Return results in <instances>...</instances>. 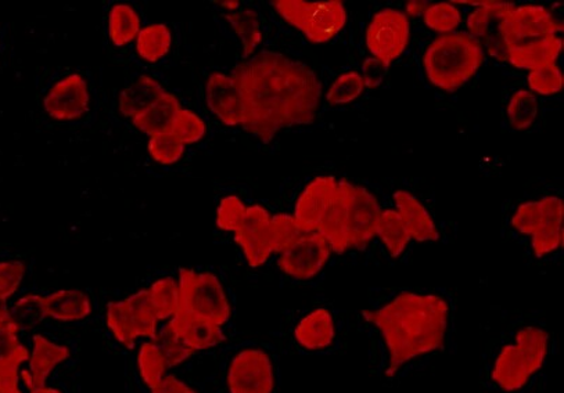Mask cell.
<instances>
[{
    "label": "cell",
    "instance_id": "f1b7e54d",
    "mask_svg": "<svg viewBox=\"0 0 564 393\" xmlns=\"http://www.w3.org/2000/svg\"><path fill=\"white\" fill-rule=\"evenodd\" d=\"M171 45V31L164 24L148 25L137 37L138 55L149 63H158L169 55Z\"/></svg>",
    "mask_w": 564,
    "mask_h": 393
},
{
    "label": "cell",
    "instance_id": "b9f144b4",
    "mask_svg": "<svg viewBox=\"0 0 564 393\" xmlns=\"http://www.w3.org/2000/svg\"><path fill=\"white\" fill-rule=\"evenodd\" d=\"M247 207L238 196L223 198L217 209V226L224 231L236 233L246 217Z\"/></svg>",
    "mask_w": 564,
    "mask_h": 393
},
{
    "label": "cell",
    "instance_id": "681fc988",
    "mask_svg": "<svg viewBox=\"0 0 564 393\" xmlns=\"http://www.w3.org/2000/svg\"><path fill=\"white\" fill-rule=\"evenodd\" d=\"M30 393H63V392L58 391L57 387L45 385V386L36 387V390L31 391Z\"/></svg>",
    "mask_w": 564,
    "mask_h": 393
},
{
    "label": "cell",
    "instance_id": "bcb514c9",
    "mask_svg": "<svg viewBox=\"0 0 564 393\" xmlns=\"http://www.w3.org/2000/svg\"><path fill=\"white\" fill-rule=\"evenodd\" d=\"M152 393H197L186 382L176 379L175 375H165L164 380L152 390Z\"/></svg>",
    "mask_w": 564,
    "mask_h": 393
},
{
    "label": "cell",
    "instance_id": "7bdbcfd3",
    "mask_svg": "<svg viewBox=\"0 0 564 393\" xmlns=\"http://www.w3.org/2000/svg\"><path fill=\"white\" fill-rule=\"evenodd\" d=\"M25 276V266L20 261L0 262V298L8 301L19 290Z\"/></svg>",
    "mask_w": 564,
    "mask_h": 393
},
{
    "label": "cell",
    "instance_id": "4dcf8cb0",
    "mask_svg": "<svg viewBox=\"0 0 564 393\" xmlns=\"http://www.w3.org/2000/svg\"><path fill=\"white\" fill-rule=\"evenodd\" d=\"M149 295L159 320H171L180 314V285L174 279L158 280L149 288Z\"/></svg>",
    "mask_w": 564,
    "mask_h": 393
},
{
    "label": "cell",
    "instance_id": "836d02e7",
    "mask_svg": "<svg viewBox=\"0 0 564 393\" xmlns=\"http://www.w3.org/2000/svg\"><path fill=\"white\" fill-rule=\"evenodd\" d=\"M307 233L293 215L278 214L271 218V237H272V249L273 255L281 254L284 250H288L290 245H293L301 236Z\"/></svg>",
    "mask_w": 564,
    "mask_h": 393
},
{
    "label": "cell",
    "instance_id": "4fadbf2b",
    "mask_svg": "<svg viewBox=\"0 0 564 393\" xmlns=\"http://www.w3.org/2000/svg\"><path fill=\"white\" fill-rule=\"evenodd\" d=\"M380 215V203L375 194L348 181L347 239L350 252L365 251L372 244Z\"/></svg>",
    "mask_w": 564,
    "mask_h": 393
},
{
    "label": "cell",
    "instance_id": "8fae6325",
    "mask_svg": "<svg viewBox=\"0 0 564 393\" xmlns=\"http://www.w3.org/2000/svg\"><path fill=\"white\" fill-rule=\"evenodd\" d=\"M499 31L508 47L519 45L525 40L557 35L563 24L555 19L550 10L540 4L510 7L499 21Z\"/></svg>",
    "mask_w": 564,
    "mask_h": 393
},
{
    "label": "cell",
    "instance_id": "f546056e",
    "mask_svg": "<svg viewBox=\"0 0 564 393\" xmlns=\"http://www.w3.org/2000/svg\"><path fill=\"white\" fill-rule=\"evenodd\" d=\"M225 19L229 21L236 35L240 37L241 46H243V57L249 58L254 55L256 48L260 46L262 41L260 20H258L254 10H240V12L225 15Z\"/></svg>",
    "mask_w": 564,
    "mask_h": 393
},
{
    "label": "cell",
    "instance_id": "4316f807",
    "mask_svg": "<svg viewBox=\"0 0 564 393\" xmlns=\"http://www.w3.org/2000/svg\"><path fill=\"white\" fill-rule=\"evenodd\" d=\"M460 4H473L477 9L467 18V31L475 37H490L501 34V31H494L492 25L499 23L507 10L512 3L507 2H456Z\"/></svg>",
    "mask_w": 564,
    "mask_h": 393
},
{
    "label": "cell",
    "instance_id": "ab89813d",
    "mask_svg": "<svg viewBox=\"0 0 564 393\" xmlns=\"http://www.w3.org/2000/svg\"><path fill=\"white\" fill-rule=\"evenodd\" d=\"M29 359V349L24 347L14 357L0 362V393H24L20 386V369Z\"/></svg>",
    "mask_w": 564,
    "mask_h": 393
},
{
    "label": "cell",
    "instance_id": "ffe728a7",
    "mask_svg": "<svg viewBox=\"0 0 564 393\" xmlns=\"http://www.w3.org/2000/svg\"><path fill=\"white\" fill-rule=\"evenodd\" d=\"M178 337L192 352L206 351V349L219 346L225 341L221 326L185 314H178L165 326Z\"/></svg>",
    "mask_w": 564,
    "mask_h": 393
},
{
    "label": "cell",
    "instance_id": "9c48e42d",
    "mask_svg": "<svg viewBox=\"0 0 564 393\" xmlns=\"http://www.w3.org/2000/svg\"><path fill=\"white\" fill-rule=\"evenodd\" d=\"M159 321L149 290L139 291L127 299L107 305V327L117 341L128 349L135 347L139 338L155 339Z\"/></svg>",
    "mask_w": 564,
    "mask_h": 393
},
{
    "label": "cell",
    "instance_id": "ee69618b",
    "mask_svg": "<svg viewBox=\"0 0 564 393\" xmlns=\"http://www.w3.org/2000/svg\"><path fill=\"white\" fill-rule=\"evenodd\" d=\"M20 327H0V362L14 357L24 346L19 341Z\"/></svg>",
    "mask_w": 564,
    "mask_h": 393
},
{
    "label": "cell",
    "instance_id": "1f68e13d",
    "mask_svg": "<svg viewBox=\"0 0 564 393\" xmlns=\"http://www.w3.org/2000/svg\"><path fill=\"white\" fill-rule=\"evenodd\" d=\"M138 369L150 391L154 390L164 380L169 364H166L163 352L153 339L142 343L141 349H139Z\"/></svg>",
    "mask_w": 564,
    "mask_h": 393
},
{
    "label": "cell",
    "instance_id": "83f0119b",
    "mask_svg": "<svg viewBox=\"0 0 564 393\" xmlns=\"http://www.w3.org/2000/svg\"><path fill=\"white\" fill-rule=\"evenodd\" d=\"M141 30V19L135 9L126 3L112 7L109 14V35L112 45L127 46L128 43L137 40Z\"/></svg>",
    "mask_w": 564,
    "mask_h": 393
},
{
    "label": "cell",
    "instance_id": "277c9868",
    "mask_svg": "<svg viewBox=\"0 0 564 393\" xmlns=\"http://www.w3.org/2000/svg\"><path fill=\"white\" fill-rule=\"evenodd\" d=\"M485 63L480 42L465 32H451L430 43L424 53V72L432 85L456 91L475 77Z\"/></svg>",
    "mask_w": 564,
    "mask_h": 393
},
{
    "label": "cell",
    "instance_id": "d590c367",
    "mask_svg": "<svg viewBox=\"0 0 564 393\" xmlns=\"http://www.w3.org/2000/svg\"><path fill=\"white\" fill-rule=\"evenodd\" d=\"M423 20L430 30L445 35L458 29L462 14L453 3H434L424 10Z\"/></svg>",
    "mask_w": 564,
    "mask_h": 393
},
{
    "label": "cell",
    "instance_id": "7c38bea8",
    "mask_svg": "<svg viewBox=\"0 0 564 393\" xmlns=\"http://www.w3.org/2000/svg\"><path fill=\"white\" fill-rule=\"evenodd\" d=\"M330 256L332 250L324 236L311 231L279 254L278 268L290 279L310 282L324 272Z\"/></svg>",
    "mask_w": 564,
    "mask_h": 393
},
{
    "label": "cell",
    "instance_id": "c3c4849f",
    "mask_svg": "<svg viewBox=\"0 0 564 393\" xmlns=\"http://www.w3.org/2000/svg\"><path fill=\"white\" fill-rule=\"evenodd\" d=\"M424 10H426V3L423 2H410L406 4V12L413 15V18L423 14Z\"/></svg>",
    "mask_w": 564,
    "mask_h": 393
},
{
    "label": "cell",
    "instance_id": "e575fe53",
    "mask_svg": "<svg viewBox=\"0 0 564 393\" xmlns=\"http://www.w3.org/2000/svg\"><path fill=\"white\" fill-rule=\"evenodd\" d=\"M365 83L362 75L357 72H348L340 75L327 90L326 100L330 106L351 103L362 95Z\"/></svg>",
    "mask_w": 564,
    "mask_h": 393
},
{
    "label": "cell",
    "instance_id": "d6986e66",
    "mask_svg": "<svg viewBox=\"0 0 564 393\" xmlns=\"http://www.w3.org/2000/svg\"><path fill=\"white\" fill-rule=\"evenodd\" d=\"M69 358V349L58 346L50 338L35 336L32 339V353L29 359V369L20 374L26 390L34 391L36 387L45 386L52 371L66 362Z\"/></svg>",
    "mask_w": 564,
    "mask_h": 393
},
{
    "label": "cell",
    "instance_id": "d4e9b609",
    "mask_svg": "<svg viewBox=\"0 0 564 393\" xmlns=\"http://www.w3.org/2000/svg\"><path fill=\"white\" fill-rule=\"evenodd\" d=\"M165 94L163 86L152 77H139L128 86L120 96V111L123 117L137 118L148 111L161 96Z\"/></svg>",
    "mask_w": 564,
    "mask_h": 393
},
{
    "label": "cell",
    "instance_id": "7402d4cb",
    "mask_svg": "<svg viewBox=\"0 0 564 393\" xmlns=\"http://www.w3.org/2000/svg\"><path fill=\"white\" fill-rule=\"evenodd\" d=\"M563 51V40L557 35L509 46L508 62L520 69H539L556 64Z\"/></svg>",
    "mask_w": 564,
    "mask_h": 393
},
{
    "label": "cell",
    "instance_id": "ba28073f",
    "mask_svg": "<svg viewBox=\"0 0 564 393\" xmlns=\"http://www.w3.org/2000/svg\"><path fill=\"white\" fill-rule=\"evenodd\" d=\"M178 285L180 314L200 317L221 327L232 317L228 295L213 273L181 269Z\"/></svg>",
    "mask_w": 564,
    "mask_h": 393
},
{
    "label": "cell",
    "instance_id": "7a4b0ae2",
    "mask_svg": "<svg viewBox=\"0 0 564 393\" xmlns=\"http://www.w3.org/2000/svg\"><path fill=\"white\" fill-rule=\"evenodd\" d=\"M246 106L245 131L271 143L283 129L311 125L322 99L318 75L307 64L278 52L246 58L230 75Z\"/></svg>",
    "mask_w": 564,
    "mask_h": 393
},
{
    "label": "cell",
    "instance_id": "60d3db41",
    "mask_svg": "<svg viewBox=\"0 0 564 393\" xmlns=\"http://www.w3.org/2000/svg\"><path fill=\"white\" fill-rule=\"evenodd\" d=\"M153 341L158 343L161 352H163L169 368H175V365L186 362V360L191 359L193 353H195L192 352L191 349L187 348L185 343L182 342L178 337H175L166 327L159 331L158 337H155Z\"/></svg>",
    "mask_w": 564,
    "mask_h": 393
},
{
    "label": "cell",
    "instance_id": "52a82bcc",
    "mask_svg": "<svg viewBox=\"0 0 564 393\" xmlns=\"http://www.w3.org/2000/svg\"><path fill=\"white\" fill-rule=\"evenodd\" d=\"M283 20L303 32L313 43L330 42L347 23V10L340 0L304 2V0H275L272 2Z\"/></svg>",
    "mask_w": 564,
    "mask_h": 393
},
{
    "label": "cell",
    "instance_id": "2e32d148",
    "mask_svg": "<svg viewBox=\"0 0 564 393\" xmlns=\"http://www.w3.org/2000/svg\"><path fill=\"white\" fill-rule=\"evenodd\" d=\"M208 109L228 127H243L246 106L238 84L221 73L209 75L206 85Z\"/></svg>",
    "mask_w": 564,
    "mask_h": 393
},
{
    "label": "cell",
    "instance_id": "484cf974",
    "mask_svg": "<svg viewBox=\"0 0 564 393\" xmlns=\"http://www.w3.org/2000/svg\"><path fill=\"white\" fill-rule=\"evenodd\" d=\"M376 237L383 242L387 254L393 260H399L405 254L408 245H410L411 236L402 223L399 212L394 209H386L381 211Z\"/></svg>",
    "mask_w": 564,
    "mask_h": 393
},
{
    "label": "cell",
    "instance_id": "cb8c5ba5",
    "mask_svg": "<svg viewBox=\"0 0 564 393\" xmlns=\"http://www.w3.org/2000/svg\"><path fill=\"white\" fill-rule=\"evenodd\" d=\"M182 110L180 100L174 95L165 91L155 103L143 114L133 118L132 122L139 131L149 134L150 138L155 134L171 132L176 116Z\"/></svg>",
    "mask_w": 564,
    "mask_h": 393
},
{
    "label": "cell",
    "instance_id": "6da1fadb",
    "mask_svg": "<svg viewBox=\"0 0 564 393\" xmlns=\"http://www.w3.org/2000/svg\"><path fill=\"white\" fill-rule=\"evenodd\" d=\"M370 376L384 387L432 374L458 353L453 299L437 290H399L359 310Z\"/></svg>",
    "mask_w": 564,
    "mask_h": 393
},
{
    "label": "cell",
    "instance_id": "e0dca14e",
    "mask_svg": "<svg viewBox=\"0 0 564 393\" xmlns=\"http://www.w3.org/2000/svg\"><path fill=\"white\" fill-rule=\"evenodd\" d=\"M541 215L530 249L535 260L544 261L563 249V200L561 197H544L540 200Z\"/></svg>",
    "mask_w": 564,
    "mask_h": 393
},
{
    "label": "cell",
    "instance_id": "f907efd6",
    "mask_svg": "<svg viewBox=\"0 0 564 393\" xmlns=\"http://www.w3.org/2000/svg\"><path fill=\"white\" fill-rule=\"evenodd\" d=\"M224 8H228L230 10L238 9L239 2H224L221 3Z\"/></svg>",
    "mask_w": 564,
    "mask_h": 393
},
{
    "label": "cell",
    "instance_id": "3957f363",
    "mask_svg": "<svg viewBox=\"0 0 564 393\" xmlns=\"http://www.w3.org/2000/svg\"><path fill=\"white\" fill-rule=\"evenodd\" d=\"M557 338L544 320L520 317L486 339L479 393H546Z\"/></svg>",
    "mask_w": 564,
    "mask_h": 393
},
{
    "label": "cell",
    "instance_id": "5b68a950",
    "mask_svg": "<svg viewBox=\"0 0 564 393\" xmlns=\"http://www.w3.org/2000/svg\"><path fill=\"white\" fill-rule=\"evenodd\" d=\"M289 351L299 357L330 358L346 352L348 328L329 306H315L304 312L289 327Z\"/></svg>",
    "mask_w": 564,
    "mask_h": 393
},
{
    "label": "cell",
    "instance_id": "ac0fdd59",
    "mask_svg": "<svg viewBox=\"0 0 564 393\" xmlns=\"http://www.w3.org/2000/svg\"><path fill=\"white\" fill-rule=\"evenodd\" d=\"M338 179L333 176H318L311 181L295 203L293 217L307 233L316 231L327 207L335 197Z\"/></svg>",
    "mask_w": 564,
    "mask_h": 393
},
{
    "label": "cell",
    "instance_id": "74e56055",
    "mask_svg": "<svg viewBox=\"0 0 564 393\" xmlns=\"http://www.w3.org/2000/svg\"><path fill=\"white\" fill-rule=\"evenodd\" d=\"M528 84L531 94L540 96L556 95L563 88L562 69L556 64L534 69L529 74Z\"/></svg>",
    "mask_w": 564,
    "mask_h": 393
},
{
    "label": "cell",
    "instance_id": "f6af8a7d",
    "mask_svg": "<svg viewBox=\"0 0 564 393\" xmlns=\"http://www.w3.org/2000/svg\"><path fill=\"white\" fill-rule=\"evenodd\" d=\"M364 83L365 86H369V88H375V86H379L381 79H383V75L386 72V67L380 62L376 61V58H368L364 63Z\"/></svg>",
    "mask_w": 564,
    "mask_h": 393
},
{
    "label": "cell",
    "instance_id": "9a60e30c",
    "mask_svg": "<svg viewBox=\"0 0 564 393\" xmlns=\"http://www.w3.org/2000/svg\"><path fill=\"white\" fill-rule=\"evenodd\" d=\"M45 111L53 120L74 121L89 109L88 84L83 75L73 74L58 80L43 101Z\"/></svg>",
    "mask_w": 564,
    "mask_h": 393
},
{
    "label": "cell",
    "instance_id": "f35d334b",
    "mask_svg": "<svg viewBox=\"0 0 564 393\" xmlns=\"http://www.w3.org/2000/svg\"><path fill=\"white\" fill-rule=\"evenodd\" d=\"M206 123L195 112L182 109L176 116L171 132L181 140L182 143L193 144L200 142L206 134Z\"/></svg>",
    "mask_w": 564,
    "mask_h": 393
},
{
    "label": "cell",
    "instance_id": "8d00e7d4",
    "mask_svg": "<svg viewBox=\"0 0 564 393\" xmlns=\"http://www.w3.org/2000/svg\"><path fill=\"white\" fill-rule=\"evenodd\" d=\"M184 152L185 144L172 132L155 134L149 140V153L159 164H175Z\"/></svg>",
    "mask_w": 564,
    "mask_h": 393
},
{
    "label": "cell",
    "instance_id": "7dc6e473",
    "mask_svg": "<svg viewBox=\"0 0 564 393\" xmlns=\"http://www.w3.org/2000/svg\"><path fill=\"white\" fill-rule=\"evenodd\" d=\"M8 301L0 298V327H14L19 323L13 319L12 312L8 308Z\"/></svg>",
    "mask_w": 564,
    "mask_h": 393
},
{
    "label": "cell",
    "instance_id": "30bf717a",
    "mask_svg": "<svg viewBox=\"0 0 564 393\" xmlns=\"http://www.w3.org/2000/svg\"><path fill=\"white\" fill-rule=\"evenodd\" d=\"M410 35L411 24L408 15L397 9H383L370 20L365 42L370 55L386 68H390L405 52Z\"/></svg>",
    "mask_w": 564,
    "mask_h": 393
},
{
    "label": "cell",
    "instance_id": "44dd1931",
    "mask_svg": "<svg viewBox=\"0 0 564 393\" xmlns=\"http://www.w3.org/2000/svg\"><path fill=\"white\" fill-rule=\"evenodd\" d=\"M395 211L399 212L411 240L417 242L438 241L440 231L432 215L413 194L405 190L394 193Z\"/></svg>",
    "mask_w": 564,
    "mask_h": 393
},
{
    "label": "cell",
    "instance_id": "5bb4252c",
    "mask_svg": "<svg viewBox=\"0 0 564 393\" xmlns=\"http://www.w3.org/2000/svg\"><path fill=\"white\" fill-rule=\"evenodd\" d=\"M271 218L264 207L256 204L247 208L243 222L235 233V240L252 269L264 265L273 255Z\"/></svg>",
    "mask_w": 564,
    "mask_h": 393
},
{
    "label": "cell",
    "instance_id": "603a6c76",
    "mask_svg": "<svg viewBox=\"0 0 564 393\" xmlns=\"http://www.w3.org/2000/svg\"><path fill=\"white\" fill-rule=\"evenodd\" d=\"M43 316L58 321H79L93 314L88 295L79 290H61L40 298Z\"/></svg>",
    "mask_w": 564,
    "mask_h": 393
},
{
    "label": "cell",
    "instance_id": "d6a6232c",
    "mask_svg": "<svg viewBox=\"0 0 564 393\" xmlns=\"http://www.w3.org/2000/svg\"><path fill=\"white\" fill-rule=\"evenodd\" d=\"M508 122L516 131H525L539 117V101L530 90L520 89L510 97L508 105Z\"/></svg>",
    "mask_w": 564,
    "mask_h": 393
},
{
    "label": "cell",
    "instance_id": "8992f818",
    "mask_svg": "<svg viewBox=\"0 0 564 393\" xmlns=\"http://www.w3.org/2000/svg\"><path fill=\"white\" fill-rule=\"evenodd\" d=\"M229 393H279L281 363L272 346L249 343L230 359L227 373Z\"/></svg>",
    "mask_w": 564,
    "mask_h": 393
}]
</instances>
